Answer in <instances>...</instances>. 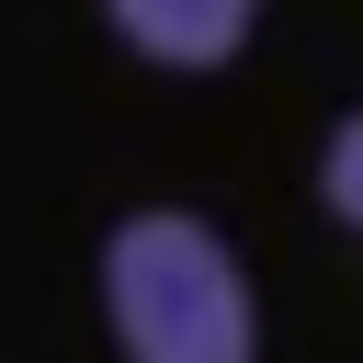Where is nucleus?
Here are the masks:
<instances>
[{
    "instance_id": "obj_1",
    "label": "nucleus",
    "mask_w": 363,
    "mask_h": 363,
    "mask_svg": "<svg viewBox=\"0 0 363 363\" xmlns=\"http://www.w3.org/2000/svg\"><path fill=\"white\" fill-rule=\"evenodd\" d=\"M102 318L125 363H250L261 352L238 250L182 204H147L102 238Z\"/></svg>"
},
{
    "instance_id": "obj_2",
    "label": "nucleus",
    "mask_w": 363,
    "mask_h": 363,
    "mask_svg": "<svg viewBox=\"0 0 363 363\" xmlns=\"http://www.w3.org/2000/svg\"><path fill=\"white\" fill-rule=\"evenodd\" d=\"M102 23L147 57V68H227L261 23V0H102Z\"/></svg>"
},
{
    "instance_id": "obj_3",
    "label": "nucleus",
    "mask_w": 363,
    "mask_h": 363,
    "mask_svg": "<svg viewBox=\"0 0 363 363\" xmlns=\"http://www.w3.org/2000/svg\"><path fill=\"white\" fill-rule=\"evenodd\" d=\"M318 193H329V216H340V227H363V113H340V125H329V147H318Z\"/></svg>"
}]
</instances>
